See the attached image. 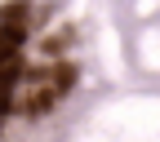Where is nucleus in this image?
I'll return each instance as SVG.
<instances>
[{
    "label": "nucleus",
    "instance_id": "1",
    "mask_svg": "<svg viewBox=\"0 0 160 142\" xmlns=\"http://www.w3.org/2000/svg\"><path fill=\"white\" fill-rule=\"evenodd\" d=\"M76 85V67L67 58H49V62H22L18 76L9 80V93H5V107L0 115L9 111H22V115H40V111H53Z\"/></svg>",
    "mask_w": 160,
    "mask_h": 142
},
{
    "label": "nucleus",
    "instance_id": "2",
    "mask_svg": "<svg viewBox=\"0 0 160 142\" xmlns=\"http://www.w3.org/2000/svg\"><path fill=\"white\" fill-rule=\"evenodd\" d=\"M27 27H31V5L27 0H9L0 9V107H5L9 80L27 62Z\"/></svg>",
    "mask_w": 160,
    "mask_h": 142
}]
</instances>
